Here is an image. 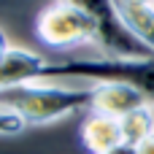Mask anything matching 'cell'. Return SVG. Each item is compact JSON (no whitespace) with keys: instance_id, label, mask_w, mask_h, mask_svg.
Wrapping results in <instances>:
<instances>
[{"instance_id":"7c38bea8","label":"cell","mask_w":154,"mask_h":154,"mask_svg":"<svg viewBox=\"0 0 154 154\" xmlns=\"http://www.w3.org/2000/svg\"><path fill=\"white\" fill-rule=\"evenodd\" d=\"M106 154H138V152H135V146H127V143H119L116 149H111V152H106Z\"/></svg>"},{"instance_id":"8fae6325","label":"cell","mask_w":154,"mask_h":154,"mask_svg":"<svg viewBox=\"0 0 154 154\" xmlns=\"http://www.w3.org/2000/svg\"><path fill=\"white\" fill-rule=\"evenodd\" d=\"M135 152H138V154H154V133L141 143V146H135Z\"/></svg>"},{"instance_id":"52a82bcc","label":"cell","mask_w":154,"mask_h":154,"mask_svg":"<svg viewBox=\"0 0 154 154\" xmlns=\"http://www.w3.org/2000/svg\"><path fill=\"white\" fill-rule=\"evenodd\" d=\"M81 143H84V149L89 154H106L111 149H116L122 143L119 119L89 111L84 116V122H81Z\"/></svg>"},{"instance_id":"8992f818","label":"cell","mask_w":154,"mask_h":154,"mask_svg":"<svg viewBox=\"0 0 154 154\" xmlns=\"http://www.w3.org/2000/svg\"><path fill=\"white\" fill-rule=\"evenodd\" d=\"M49 62L41 57V54H35V51H30V49H14L11 46V51L3 57V62H0V89H5V87H14V84H27V81H38L41 76H43V68H46Z\"/></svg>"},{"instance_id":"5b68a950","label":"cell","mask_w":154,"mask_h":154,"mask_svg":"<svg viewBox=\"0 0 154 154\" xmlns=\"http://www.w3.org/2000/svg\"><path fill=\"white\" fill-rule=\"evenodd\" d=\"M141 106H149L146 97L138 89L127 87V84L111 81V84H95L92 87V106H89V111H95V114H106V116L122 119L125 114H130V111H135Z\"/></svg>"},{"instance_id":"7a4b0ae2","label":"cell","mask_w":154,"mask_h":154,"mask_svg":"<svg viewBox=\"0 0 154 154\" xmlns=\"http://www.w3.org/2000/svg\"><path fill=\"white\" fill-rule=\"evenodd\" d=\"M79 76L95 84H127L138 89L146 103L154 106V54L130 60V57H73L65 62H49L43 76Z\"/></svg>"},{"instance_id":"6da1fadb","label":"cell","mask_w":154,"mask_h":154,"mask_svg":"<svg viewBox=\"0 0 154 154\" xmlns=\"http://www.w3.org/2000/svg\"><path fill=\"white\" fill-rule=\"evenodd\" d=\"M92 106V87H57L43 81H27L0 89V108L16 114L24 125H49Z\"/></svg>"},{"instance_id":"ba28073f","label":"cell","mask_w":154,"mask_h":154,"mask_svg":"<svg viewBox=\"0 0 154 154\" xmlns=\"http://www.w3.org/2000/svg\"><path fill=\"white\" fill-rule=\"evenodd\" d=\"M116 8L130 32L154 51V5H135L127 0H116Z\"/></svg>"},{"instance_id":"277c9868","label":"cell","mask_w":154,"mask_h":154,"mask_svg":"<svg viewBox=\"0 0 154 154\" xmlns=\"http://www.w3.org/2000/svg\"><path fill=\"white\" fill-rule=\"evenodd\" d=\"M68 3L79 11H84L87 16L95 19L97 24V43L100 49L108 51V57H130V60H141V57H152L154 51L141 43L130 27L122 22L116 0H60Z\"/></svg>"},{"instance_id":"9c48e42d","label":"cell","mask_w":154,"mask_h":154,"mask_svg":"<svg viewBox=\"0 0 154 154\" xmlns=\"http://www.w3.org/2000/svg\"><path fill=\"white\" fill-rule=\"evenodd\" d=\"M122 127V143L127 146H141L149 135L154 133V111L152 106H141L119 119Z\"/></svg>"},{"instance_id":"3957f363","label":"cell","mask_w":154,"mask_h":154,"mask_svg":"<svg viewBox=\"0 0 154 154\" xmlns=\"http://www.w3.org/2000/svg\"><path fill=\"white\" fill-rule=\"evenodd\" d=\"M35 35L43 46L54 51H65V49H76L84 43H97V24L84 11L57 0L38 14Z\"/></svg>"},{"instance_id":"30bf717a","label":"cell","mask_w":154,"mask_h":154,"mask_svg":"<svg viewBox=\"0 0 154 154\" xmlns=\"http://www.w3.org/2000/svg\"><path fill=\"white\" fill-rule=\"evenodd\" d=\"M22 130H24V122H22L16 114L0 108V135H16V133H22Z\"/></svg>"},{"instance_id":"4fadbf2b","label":"cell","mask_w":154,"mask_h":154,"mask_svg":"<svg viewBox=\"0 0 154 154\" xmlns=\"http://www.w3.org/2000/svg\"><path fill=\"white\" fill-rule=\"evenodd\" d=\"M8 51H11V43H8V38L0 32V62H3V57H5Z\"/></svg>"},{"instance_id":"5bb4252c","label":"cell","mask_w":154,"mask_h":154,"mask_svg":"<svg viewBox=\"0 0 154 154\" xmlns=\"http://www.w3.org/2000/svg\"><path fill=\"white\" fill-rule=\"evenodd\" d=\"M127 3H135V5H154V0H127Z\"/></svg>"}]
</instances>
